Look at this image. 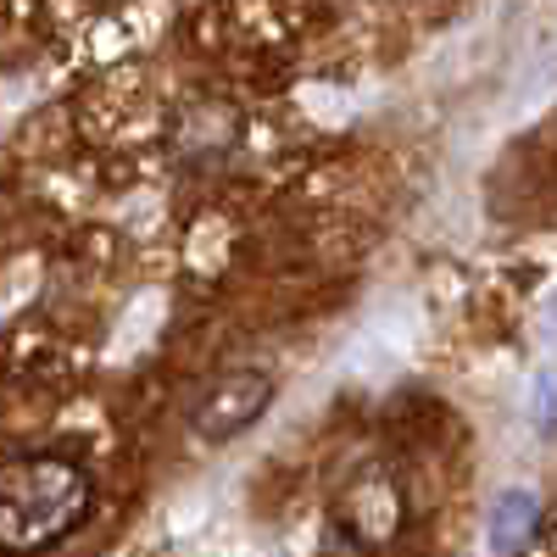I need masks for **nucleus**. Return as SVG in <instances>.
<instances>
[{
	"label": "nucleus",
	"mask_w": 557,
	"mask_h": 557,
	"mask_svg": "<svg viewBox=\"0 0 557 557\" xmlns=\"http://www.w3.org/2000/svg\"><path fill=\"white\" fill-rule=\"evenodd\" d=\"M535 530H541L535 491H502L491 507V557H524Z\"/></svg>",
	"instance_id": "obj_4"
},
{
	"label": "nucleus",
	"mask_w": 557,
	"mask_h": 557,
	"mask_svg": "<svg viewBox=\"0 0 557 557\" xmlns=\"http://www.w3.org/2000/svg\"><path fill=\"white\" fill-rule=\"evenodd\" d=\"M96 513V480L67 451H28L0 469V557H39Z\"/></svg>",
	"instance_id": "obj_1"
},
{
	"label": "nucleus",
	"mask_w": 557,
	"mask_h": 557,
	"mask_svg": "<svg viewBox=\"0 0 557 557\" xmlns=\"http://www.w3.org/2000/svg\"><path fill=\"white\" fill-rule=\"evenodd\" d=\"M535 418H541V430H557V374L541 380V391H535Z\"/></svg>",
	"instance_id": "obj_5"
},
{
	"label": "nucleus",
	"mask_w": 557,
	"mask_h": 557,
	"mask_svg": "<svg viewBox=\"0 0 557 557\" xmlns=\"http://www.w3.org/2000/svg\"><path fill=\"white\" fill-rule=\"evenodd\" d=\"M401 524H407V496H401V485H396L391 469H362V474L335 496V507H330V535H335V546H346V552H357V557L391 546V541L401 535Z\"/></svg>",
	"instance_id": "obj_2"
},
{
	"label": "nucleus",
	"mask_w": 557,
	"mask_h": 557,
	"mask_svg": "<svg viewBox=\"0 0 557 557\" xmlns=\"http://www.w3.org/2000/svg\"><path fill=\"white\" fill-rule=\"evenodd\" d=\"M268 407H273V374L268 368H235V374H223L201 391V401L190 407V430L196 441L223 446V441L246 435Z\"/></svg>",
	"instance_id": "obj_3"
}]
</instances>
